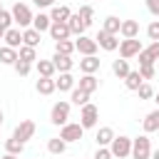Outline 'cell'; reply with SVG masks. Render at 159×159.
<instances>
[{
  "label": "cell",
  "instance_id": "cell-17",
  "mask_svg": "<svg viewBox=\"0 0 159 159\" xmlns=\"http://www.w3.org/2000/svg\"><path fill=\"white\" fill-rule=\"evenodd\" d=\"M142 129H144V134L159 132V109H152V112L142 119Z\"/></svg>",
  "mask_w": 159,
  "mask_h": 159
},
{
  "label": "cell",
  "instance_id": "cell-21",
  "mask_svg": "<svg viewBox=\"0 0 159 159\" xmlns=\"http://www.w3.org/2000/svg\"><path fill=\"white\" fill-rule=\"evenodd\" d=\"M114 137H117V134H114V129H112V127H99V129H97V134H94L97 147H109Z\"/></svg>",
  "mask_w": 159,
  "mask_h": 159
},
{
  "label": "cell",
  "instance_id": "cell-11",
  "mask_svg": "<svg viewBox=\"0 0 159 159\" xmlns=\"http://www.w3.org/2000/svg\"><path fill=\"white\" fill-rule=\"evenodd\" d=\"M137 57H139V65H154L159 60V42H152L149 47H142V52Z\"/></svg>",
  "mask_w": 159,
  "mask_h": 159
},
{
  "label": "cell",
  "instance_id": "cell-50",
  "mask_svg": "<svg viewBox=\"0 0 159 159\" xmlns=\"http://www.w3.org/2000/svg\"><path fill=\"white\" fill-rule=\"evenodd\" d=\"M2 10H5V7H2V2H0V12H2Z\"/></svg>",
  "mask_w": 159,
  "mask_h": 159
},
{
  "label": "cell",
  "instance_id": "cell-23",
  "mask_svg": "<svg viewBox=\"0 0 159 159\" xmlns=\"http://www.w3.org/2000/svg\"><path fill=\"white\" fill-rule=\"evenodd\" d=\"M67 27H70V35H77V37H80V35H84V30H87V25L80 20V15H77V12H72V15H70Z\"/></svg>",
  "mask_w": 159,
  "mask_h": 159
},
{
  "label": "cell",
  "instance_id": "cell-37",
  "mask_svg": "<svg viewBox=\"0 0 159 159\" xmlns=\"http://www.w3.org/2000/svg\"><path fill=\"white\" fill-rule=\"evenodd\" d=\"M137 94H139V99H152V97H154V87H152L149 82H142L139 89H137Z\"/></svg>",
  "mask_w": 159,
  "mask_h": 159
},
{
  "label": "cell",
  "instance_id": "cell-27",
  "mask_svg": "<svg viewBox=\"0 0 159 159\" xmlns=\"http://www.w3.org/2000/svg\"><path fill=\"white\" fill-rule=\"evenodd\" d=\"M35 70H37V75L40 77H55V65H52V60H37L35 62Z\"/></svg>",
  "mask_w": 159,
  "mask_h": 159
},
{
  "label": "cell",
  "instance_id": "cell-43",
  "mask_svg": "<svg viewBox=\"0 0 159 159\" xmlns=\"http://www.w3.org/2000/svg\"><path fill=\"white\" fill-rule=\"evenodd\" d=\"M147 2V10L154 15V17H159V0H144Z\"/></svg>",
  "mask_w": 159,
  "mask_h": 159
},
{
  "label": "cell",
  "instance_id": "cell-52",
  "mask_svg": "<svg viewBox=\"0 0 159 159\" xmlns=\"http://www.w3.org/2000/svg\"><path fill=\"white\" fill-rule=\"evenodd\" d=\"M17 2H27V0H17Z\"/></svg>",
  "mask_w": 159,
  "mask_h": 159
},
{
  "label": "cell",
  "instance_id": "cell-13",
  "mask_svg": "<svg viewBox=\"0 0 159 159\" xmlns=\"http://www.w3.org/2000/svg\"><path fill=\"white\" fill-rule=\"evenodd\" d=\"M47 32H50V37H52L55 42H60V40H70V27H67V22H52Z\"/></svg>",
  "mask_w": 159,
  "mask_h": 159
},
{
  "label": "cell",
  "instance_id": "cell-16",
  "mask_svg": "<svg viewBox=\"0 0 159 159\" xmlns=\"http://www.w3.org/2000/svg\"><path fill=\"white\" fill-rule=\"evenodd\" d=\"M99 65H102V60H99L97 55H89V57H82V60H80L82 75H94V72L99 70Z\"/></svg>",
  "mask_w": 159,
  "mask_h": 159
},
{
  "label": "cell",
  "instance_id": "cell-4",
  "mask_svg": "<svg viewBox=\"0 0 159 159\" xmlns=\"http://www.w3.org/2000/svg\"><path fill=\"white\" fill-rule=\"evenodd\" d=\"M129 157H134V159H149L152 157V139L147 134L134 137L132 139V154Z\"/></svg>",
  "mask_w": 159,
  "mask_h": 159
},
{
  "label": "cell",
  "instance_id": "cell-14",
  "mask_svg": "<svg viewBox=\"0 0 159 159\" xmlns=\"http://www.w3.org/2000/svg\"><path fill=\"white\" fill-rule=\"evenodd\" d=\"M5 45L7 47H12V50H20V45H22V30L20 27H10V30H5Z\"/></svg>",
  "mask_w": 159,
  "mask_h": 159
},
{
  "label": "cell",
  "instance_id": "cell-38",
  "mask_svg": "<svg viewBox=\"0 0 159 159\" xmlns=\"http://www.w3.org/2000/svg\"><path fill=\"white\" fill-rule=\"evenodd\" d=\"M147 37H149L152 42H159V20H152V22L147 25Z\"/></svg>",
  "mask_w": 159,
  "mask_h": 159
},
{
  "label": "cell",
  "instance_id": "cell-25",
  "mask_svg": "<svg viewBox=\"0 0 159 159\" xmlns=\"http://www.w3.org/2000/svg\"><path fill=\"white\" fill-rule=\"evenodd\" d=\"M35 89H37L40 94H45V97L52 94V92L57 89V87H55V77H40V80L35 82Z\"/></svg>",
  "mask_w": 159,
  "mask_h": 159
},
{
  "label": "cell",
  "instance_id": "cell-22",
  "mask_svg": "<svg viewBox=\"0 0 159 159\" xmlns=\"http://www.w3.org/2000/svg\"><path fill=\"white\" fill-rule=\"evenodd\" d=\"M50 25H52V20H50V15H45V12H37V15L32 17V30H37L40 35H42V32H47V30H50Z\"/></svg>",
  "mask_w": 159,
  "mask_h": 159
},
{
  "label": "cell",
  "instance_id": "cell-1",
  "mask_svg": "<svg viewBox=\"0 0 159 159\" xmlns=\"http://www.w3.org/2000/svg\"><path fill=\"white\" fill-rule=\"evenodd\" d=\"M10 15H12V25H17L20 30L32 27V17H35V12L30 10L27 2H15L12 10H10Z\"/></svg>",
  "mask_w": 159,
  "mask_h": 159
},
{
  "label": "cell",
  "instance_id": "cell-7",
  "mask_svg": "<svg viewBox=\"0 0 159 159\" xmlns=\"http://www.w3.org/2000/svg\"><path fill=\"white\" fill-rule=\"evenodd\" d=\"M119 57L122 60H132V57H137L139 52H142V42L139 40H119Z\"/></svg>",
  "mask_w": 159,
  "mask_h": 159
},
{
  "label": "cell",
  "instance_id": "cell-6",
  "mask_svg": "<svg viewBox=\"0 0 159 159\" xmlns=\"http://www.w3.org/2000/svg\"><path fill=\"white\" fill-rule=\"evenodd\" d=\"M97 122H99V109L92 102H87L80 112V124H82V129H92V127H97Z\"/></svg>",
  "mask_w": 159,
  "mask_h": 159
},
{
  "label": "cell",
  "instance_id": "cell-10",
  "mask_svg": "<svg viewBox=\"0 0 159 159\" xmlns=\"http://www.w3.org/2000/svg\"><path fill=\"white\" fill-rule=\"evenodd\" d=\"M35 129H37V127H35V122H32V119H22V122L15 127L12 137H15V139H20V142L25 144L27 139H32V137H35Z\"/></svg>",
  "mask_w": 159,
  "mask_h": 159
},
{
  "label": "cell",
  "instance_id": "cell-46",
  "mask_svg": "<svg viewBox=\"0 0 159 159\" xmlns=\"http://www.w3.org/2000/svg\"><path fill=\"white\" fill-rule=\"evenodd\" d=\"M0 159H17V157H15V154H7V152H5V154H2Z\"/></svg>",
  "mask_w": 159,
  "mask_h": 159
},
{
  "label": "cell",
  "instance_id": "cell-29",
  "mask_svg": "<svg viewBox=\"0 0 159 159\" xmlns=\"http://www.w3.org/2000/svg\"><path fill=\"white\" fill-rule=\"evenodd\" d=\"M142 82H144V80H142L139 70H129V75L124 77V87H127V89H134V92L139 89V84H142Z\"/></svg>",
  "mask_w": 159,
  "mask_h": 159
},
{
  "label": "cell",
  "instance_id": "cell-36",
  "mask_svg": "<svg viewBox=\"0 0 159 159\" xmlns=\"http://www.w3.org/2000/svg\"><path fill=\"white\" fill-rule=\"evenodd\" d=\"M55 52H60V55H70V57H72V52H75V42H72V40H60V42H55Z\"/></svg>",
  "mask_w": 159,
  "mask_h": 159
},
{
  "label": "cell",
  "instance_id": "cell-34",
  "mask_svg": "<svg viewBox=\"0 0 159 159\" xmlns=\"http://www.w3.org/2000/svg\"><path fill=\"white\" fill-rule=\"evenodd\" d=\"M22 149H25V144H22L20 139H15V137L5 139V152H7V154H15V157H20V154H22Z\"/></svg>",
  "mask_w": 159,
  "mask_h": 159
},
{
  "label": "cell",
  "instance_id": "cell-30",
  "mask_svg": "<svg viewBox=\"0 0 159 159\" xmlns=\"http://www.w3.org/2000/svg\"><path fill=\"white\" fill-rule=\"evenodd\" d=\"M47 152H50V154H57V157H62V154L67 152V144H65L60 137H52V139H47Z\"/></svg>",
  "mask_w": 159,
  "mask_h": 159
},
{
  "label": "cell",
  "instance_id": "cell-19",
  "mask_svg": "<svg viewBox=\"0 0 159 159\" xmlns=\"http://www.w3.org/2000/svg\"><path fill=\"white\" fill-rule=\"evenodd\" d=\"M75 84H77V80H75L70 72H60V77L55 80V87H57L60 92H72Z\"/></svg>",
  "mask_w": 159,
  "mask_h": 159
},
{
  "label": "cell",
  "instance_id": "cell-31",
  "mask_svg": "<svg viewBox=\"0 0 159 159\" xmlns=\"http://www.w3.org/2000/svg\"><path fill=\"white\" fill-rule=\"evenodd\" d=\"M15 62H17V50L2 45L0 47V65H15Z\"/></svg>",
  "mask_w": 159,
  "mask_h": 159
},
{
  "label": "cell",
  "instance_id": "cell-35",
  "mask_svg": "<svg viewBox=\"0 0 159 159\" xmlns=\"http://www.w3.org/2000/svg\"><path fill=\"white\" fill-rule=\"evenodd\" d=\"M77 15H80V20H82V22H84L87 27H89V25L94 22V7H92V5H82Z\"/></svg>",
  "mask_w": 159,
  "mask_h": 159
},
{
  "label": "cell",
  "instance_id": "cell-15",
  "mask_svg": "<svg viewBox=\"0 0 159 159\" xmlns=\"http://www.w3.org/2000/svg\"><path fill=\"white\" fill-rule=\"evenodd\" d=\"M52 65H55L57 72H70V70L75 67V60H72L70 55H60V52H55V55H52Z\"/></svg>",
  "mask_w": 159,
  "mask_h": 159
},
{
  "label": "cell",
  "instance_id": "cell-42",
  "mask_svg": "<svg viewBox=\"0 0 159 159\" xmlns=\"http://www.w3.org/2000/svg\"><path fill=\"white\" fill-rule=\"evenodd\" d=\"M92 159H114V157H112L109 147H97V152H94V157H92Z\"/></svg>",
  "mask_w": 159,
  "mask_h": 159
},
{
  "label": "cell",
  "instance_id": "cell-41",
  "mask_svg": "<svg viewBox=\"0 0 159 159\" xmlns=\"http://www.w3.org/2000/svg\"><path fill=\"white\" fill-rule=\"evenodd\" d=\"M0 25H2L5 30L12 27V15H10V10H2V12H0Z\"/></svg>",
  "mask_w": 159,
  "mask_h": 159
},
{
  "label": "cell",
  "instance_id": "cell-49",
  "mask_svg": "<svg viewBox=\"0 0 159 159\" xmlns=\"http://www.w3.org/2000/svg\"><path fill=\"white\" fill-rule=\"evenodd\" d=\"M154 102H157V109H159V92L154 94Z\"/></svg>",
  "mask_w": 159,
  "mask_h": 159
},
{
  "label": "cell",
  "instance_id": "cell-47",
  "mask_svg": "<svg viewBox=\"0 0 159 159\" xmlns=\"http://www.w3.org/2000/svg\"><path fill=\"white\" fill-rule=\"evenodd\" d=\"M2 37H5V27L0 25V40H2Z\"/></svg>",
  "mask_w": 159,
  "mask_h": 159
},
{
  "label": "cell",
  "instance_id": "cell-3",
  "mask_svg": "<svg viewBox=\"0 0 159 159\" xmlns=\"http://www.w3.org/2000/svg\"><path fill=\"white\" fill-rule=\"evenodd\" d=\"M109 152H112L114 159H127L132 154V137H124V134L114 137L112 144H109Z\"/></svg>",
  "mask_w": 159,
  "mask_h": 159
},
{
  "label": "cell",
  "instance_id": "cell-33",
  "mask_svg": "<svg viewBox=\"0 0 159 159\" xmlns=\"http://www.w3.org/2000/svg\"><path fill=\"white\" fill-rule=\"evenodd\" d=\"M89 102V94L87 92H82L80 87H75L72 92H70V104H77V107H84Z\"/></svg>",
  "mask_w": 159,
  "mask_h": 159
},
{
  "label": "cell",
  "instance_id": "cell-32",
  "mask_svg": "<svg viewBox=\"0 0 159 159\" xmlns=\"http://www.w3.org/2000/svg\"><path fill=\"white\" fill-rule=\"evenodd\" d=\"M112 72H114L119 80H124V77L129 75V60H122V57L114 60V62H112Z\"/></svg>",
  "mask_w": 159,
  "mask_h": 159
},
{
  "label": "cell",
  "instance_id": "cell-51",
  "mask_svg": "<svg viewBox=\"0 0 159 159\" xmlns=\"http://www.w3.org/2000/svg\"><path fill=\"white\" fill-rule=\"evenodd\" d=\"M92 2H94V0H87V5H92Z\"/></svg>",
  "mask_w": 159,
  "mask_h": 159
},
{
  "label": "cell",
  "instance_id": "cell-5",
  "mask_svg": "<svg viewBox=\"0 0 159 159\" xmlns=\"http://www.w3.org/2000/svg\"><path fill=\"white\" fill-rule=\"evenodd\" d=\"M82 134H84V129H82V124H80V122H67L65 127H60V139H62L65 144L80 142V139H82Z\"/></svg>",
  "mask_w": 159,
  "mask_h": 159
},
{
  "label": "cell",
  "instance_id": "cell-20",
  "mask_svg": "<svg viewBox=\"0 0 159 159\" xmlns=\"http://www.w3.org/2000/svg\"><path fill=\"white\" fill-rule=\"evenodd\" d=\"M75 87H80L82 92H87V94H92L97 87H99V80L94 77V75H82L80 80H77V84Z\"/></svg>",
  "mask_w": 159,
  "mask_h": 159
},
{
  "label": "cell",
  "instance_id": "cell-24",
  "mask_svg": "<svg viewBox=\"0 0 159 159\" xmlns=\"http://www.w3.org/2000/svg\"><path fill=\"white\" fill-rule=\"evenodd\" d=\"M17 60H20V62H27V65H35V62H37V50H35V47H27V45H20Z\"/></svg>",
  "mask_w": 159,
  "mask_h": 159
},
{
  "label": "cell",
  "instance_id": "cell-44",
  "mask_svg": "<svg viewBox=\"0 0 159 159\" xmlns=\"http://www.w3.org/2000/svg\"><path fill=\"white\" fill-rule=\"evenodd\" d=\"M32 2H35L40 10H42V7H52V5H55V0H32Z\"/></svg>",
  "mask_w": 159,
  "mask_h": 159
},
{
  "label": "cell",
  "instance_id": "cell-2",
  "mask_svg": "<svg viewBox=\"0 0 159 159\" xmlns=\"http://www.w3.org/2000/svg\"><path fill=\"white\" fill-rule=\"evenodd\" d=\"M70 102L67 99H60V102H55L52 104V109H50V122L55 124V127H65L67 122H70Z\"/></svg>",
  "mask_w": 159,
  "mask_h": 159
},
{
  "label": "cell",
  "instance_id": "cell-39",
  "mask_svg": "<svg viewBox=\"0 0 159 159\" xmlns=\"http://www.w3.org/2000/svg\"><path fill=\"white\" fill-rule=\"evenodd\" d=\"M139 75H142V80L147 82V80H154L157 70H154V65H139Z\"/></svg>",
  "mask_w": 159,
  "mask_h": 159
},
{
  "label": "cell",
  "instance_id": "cell-8",
  "mask_svg": "<svg viewBox=\"0 0 159 159\" xmlns=\"http://www.w3.org/2000/svg\"><path fill=\"white\" fill-rule=\"evenodd\" d=\"M94 42H97V47H102V50H107V52H114V50L119 47V35H109V32L99 30L97 37H94Z\"/></svg>",
  "mask_w": 159,
  "mask_h": 159
},
{
  "label": "cell",
  "instance_id": "cell-40",
  "mask_svg": "<svg viewBox=\"0 0 159 159\" xmlns=\"http://www.w3.org/2000/svg\"><path fill=\"white\" fill-rule=\"evenodd\" d=\"M12 67H15V72H17L20 77H27V75H30V70H32V65H27V62H20V60H17Z\"/></svg>",
  "mask_w": 159,
  "mask_h": 159
},
{
  "label": "cell",
  "instance_id": "cell-18",
  "mask_svg": "<svg viewBox=\"0 0 159 159\" xmlns=\"http://www.w3.org/2000/svg\"><path fill=\"white\" fill-rule=\"evenodd\" d=\"M70 15H72V10H70L67 5H52V7H50V20H52V22H67Z\"/></svg>",
  "mask_w": 159,
  "mask_h": 159
},
{
  "label": "cell",
  "instance_id": "cell-48",
  "mask_svg": "<svg viewBox=\"0 0 159 159\" xmlns=\"http://www.w3.org/2000/svg\"><path fill=\"white\" fill-rule=\"evenodd\" d=\"M2 122H5V114H2V109H0V127H2Z\"/></svg>",
  "mask_w": 159,
  "mask_h": 159
},
{
  "label": "cell",
  "instance_id": "cell-9",
  "mask_svg": "<svg viewBox=\"0 0 159 159\" xmlns=\"http://www.w3.org/2000/svg\"><path fill=\"white\" fill-rule=\"evenodd\" d=\"M75 50H77L82 57H89V55H97V42H94V37L80 35V37L75 40Z\"/></svg>",
  "mask_w": 159,
  "mask_h": 159
},
{
  "label": "cell",
  "instance_id": "cell-28",
  "mask_svg": "<svg viewBox=\"0 0 159 159\" xmlns=\"http://www.w3.org/2000/svg\"><path fill=\"white\" fill-rule=\"evenodd\" d=\"M119 25H122V20L117 15H107L104 22H102V30L109 32V35H119Z\"/></svg>",
  "mask_w": 159,
  "mask_h": 159
},
{
  "label": "cell",
  "instance_id": "cell-26",
  "mask_svg": "<svg viewBox=\"0 0 159 159\" xmlns=\"http://www.w3.org/2000/svg\"><path fill=\"white\" fill-rule=\"evenodd\" d=\"M40 40H42V35H40L37 30H32V27L22 30V45H27V47H35V50H37Z\"/></svg>",
  "mask_w": 159,
  "mask_h": 159
},
{
  "label": "cell",
  "instance_id": "cell-45",
  "mask_svg": "<svg viewBox=\"0 0 159 159\" xmlns=\"http://www.w3.org/2000/svg\"><path fill=\"white\" fill-rule=\"evenodd\" d=\"M149 159H159V149H152V157Z\"/></svg>",
  "mask_w": 159,
  "mask_h": 159
},
{
  "label": "cell",
  "instance_id": "cell-12",
  "mask_svg": "<svg viewBox=\"0 0 159 159\" xmlns=\"http://www.w3.org/2000/svg\"><path fill=\"white\" fill-rule=\"evenodd\" d=\"M119 35H122V40H137L139 37V22L137 20H122Z\"/></svg>",
  "mask_w": 159,
  "mask_h": 159
}]
</instances>
